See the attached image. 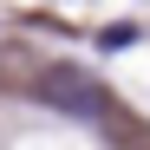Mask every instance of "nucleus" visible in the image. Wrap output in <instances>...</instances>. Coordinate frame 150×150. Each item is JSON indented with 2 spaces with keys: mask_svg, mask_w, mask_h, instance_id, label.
<instances>
[{
  "mask_svg": "<svg viewBox=\"0 0 150 150\" xmlns=\"http://www.w3.org/2000/svg\"><path fill=\"white\" fill-rule=\"evenodd\" d=\"M39 98L65 117H105V91H98V79H85L79 65H52L39 72Z\"/></svg>",
  "mask_w": 150,
  "mask_h": 150,
  "instance_id": "nucleus-1",
  "label": "nucleus"
}]
</instances>
